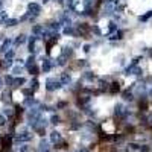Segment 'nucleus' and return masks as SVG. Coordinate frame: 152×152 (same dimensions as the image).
Returning <instances> with one entry per match:
<instances>
[{
  "label": "nucleus",
  "mask_w": 152,
  "mask_h": 152,
  "mask_svg": "<svg viewBox=\"0 0 152 152\" xmlns=\"http://www.w3.org/2000/svg\"><path fill=\"white\" fill-rule=\"evenodd\" d=\"M20 71H21L20 67H15V68H14V73H20Z\"/></svg>",
  "instance_id": "obj_33"
},
{
  "label": "nucleus",
  "mask_w": 152,
  "mask_h": 152,
  "mask_svg": "<svg viewBox=\"0 0 152 152\" xmlns=\"http://www.w3.org/2000/svg\"><path fill=\"white\" fill-rule=\"evenodd\" d=\"M23 84H24V79H23V78H17V79H14V82H12L14 87H20V85H23Z\"/></svg>",
  "instance_id": "obj_9"
},
{
  "label": "nucleus",
  "mask_w": 152,
  "mask_h": 152,
  "mask_svg": "<svg viewBox=\"0 0 152 152\" xmlns=\"http://www.w3.org/2000/svg\"><path fill=\"white\" fill-rule=\"evenodd\" d=\"M119 90H120V84H119V82H113L111 87H110V91H111V93H117Z\"/></svg>",
  "instance_id": "obj_6"
},
{
  "label": "nucleus",
  "mask_w": 152,
  "mask_h": 152,
  "mask_svg": "<svg viewBox=\"0 0 152 152\" xmlns=\"http://www.w3.org/2000/svg\"><path fill=\"white\" fill-rule=\"evenodd\" d=\"M62 84L59 81H55V79H49V81L46 82V88L49 91H53V90H56V88H59Z\"/></svg>",
  "instance_id": "obj_1"
},
{
  "label": "nucleus",
  "mask_w": 152,
  "mask_h": 152,
  "mask_svg": "<svg viewBox=\"0 0 152 152\" xmlns=\"http://www.w3.org/2000/svg\"><path fill=\"white\" fill-rule=\"evenodd\" d=\"M9 44H11V41H9V40H8V41H5V43H3V46H2V49H0V50H2V52H6V50H8V47H9Z\"/></svg>",
  "instance_id": "obj_14"
},
{
  "label": "nucleus",
  "mask_w": 152,
  "mask_h": 152,
  "mask_svg": "<svg viewBox=\"0 0 152 152\" xmlns=\"http://www.w3.org/2000/svg\"><path fill=\"white\" fill-rule=\"evenodd\" d=\"M29 70H31V73H32V75H37V71H38V70H37V67H35V66H32V67H31Z\"/></svg>",
  "instance_id": "obj_24"
},
{
  "label": "nucleus",
  "mask_w": 152,
  "mask_h": 152,
  "mask_svg": "<svg viewBox=\"0 0 152 152\" xmlns=\"http://www.w3.org/2000/svg\"><path fill=\"white\" fill-rule=\"evenodd\" d=\"M32 66H34V56H31V58H29V59H28V67H29V68H31V67H32Z\"/></svg>",
  "instance_id": "obj_22"
},
{
  "label": "nucleus",
  "mask_w": 152,
  "mask_h": 152,
  "mask_svg": "<svg viewBox=\"0 0 152 152\" xmlns=\"http://www.w3.org/2000/svg\"><path fill=\"white\" fill-rule=\"evenodd\" d=\"M50 140H52L53 143H56V141H59V140H61V134H59L58 131H53V132L50 134Z\"/></svg>",
  "instance_id": "obj_5"
},
{
  "label": "nucleus",
  "mask_w": 152,
  "mask_h": 152,
  "mask_svg": "<svg viewBox=\"0 0 152 152\" xmlns=\"http://www.w3.org/2000/svg\"><path fill=\"white\" fill-rule=\"evenodd\" d=\"M40 151H44V152H47V151H49V146H47V143L44 141V140L40 143Z\"/></svg>",
  "instance_id": "obj_12"
},
{
  "label": "nucleus",
  "mask_w": 152,
  "mask_h": 152,
  "mask_svg": "<svg viewBox=\"0 0 152 152\" xmlns=\"http://www.w3.org/2000/svg\"><path fill=\"white\" fill-rule=\"evenodd\" d=\"M62 53H64V56H70L71 53H73V50H71L70 47H66L64 50H62Z\"/></svg>",
  "instance_id": "obj_15"
},
{
  "label": "nucleus",
  "mask_w": 152,
  "mask_h": 152,
  "mask_svg": "<svg viewBox=\"0 0 152 152\" xmlns=\"http://www.w3.org/2000/svg\"><path fill=\"white\" fill-rule=\"evenodd\" d=\"M24 103H26V105H32V103H35V101H34V99H26Z\"/></svg>",
  "instance_id": "obj_28"
},
{
  "label": "nucleus",
  "mask_w": 152,
  "mask_h": 152,
  "mask_svg": "<svg viewBox=\"0 0 152 152\" xmlns=\"http://www.w3.org/2000/svg\"><path fill=\"white\" fill-rule=\"evenodd\" d=\"M29 11L32 12V14H35V15H37V14H40L41 12V6L38 5V3H29Z\"/></svg>",
  "instance_id": "obj_2"
},
{
  "label": "nucleus",
  "mask_w": 152,
  "mask_h": 152,
  "mask_svg": "<svg viewBox=\"0 0 152 152\" xmlns=\"http://www.w3.org/2000/svg\"><path fill=\"white\" fill-rule=\"evenodd\" d=\"M123 37V32H120V31H117V32H116V34H113L111 35V37L110 38H113V40H120Z\"/></svg>",
  "instance_id": "obj_10"
},
{
  "label": "nucleus",
  "mask_w": 152,
  "mask_h": 152,
  "mask_svg": "<svg viewBox=\"0 0 152 152\" xmlns=\"http://www.w3.org/2000/svg\"><path fill=\"white\" fill-rule=\"evenodd\" d=\"M38 87V82L37 81H32V88H37Z\"/></svg>",
  "instance_id": "obj_31"
},
{
  "label": "nucleus",
  "mask_w": 152,
  "mask_h": 152,
  "mask_svg": "<svg viewBox=\"0 0 152 152\" xmlns=\"http://www.w3.org/2000/svg\"><path fill=\"white\" fill-rule=\"evenodd\" d=\"M149 123H152V116H151V117H149Z\"/></svg>",
  "instance_id": "obj_35"
},
{
  "label": "nucleus",
  "mask_w": 152,
  "mask_h": 152,
  "mask_svg": "<svg viewBox=\"0 0 152 152\" xmlns=\"http://www.w3.org/2000/svg\"><path fill=\"white\" fill-rule=\"evenodd\" d=\"M0 6H2V2H0Z\"/></svg>",
  "instance_id": "obj_37"
},
{
  "label": "nucleus",
  "mask_w": 152,
  "mask_h": 152,
  "mask_svg": "<svg viewBox=\"0 0 152 152\" xmlns=\"http://www.w3.org/2000/svg\"><path fill=\"white\" fill-rule=\"evenodd\" d=\"M24 35H18V38H17L15 40V44H17V46H18V44H21V43H24Z\"/></svg>",
  "instance_id": "obj_13"
},
{
  "label": "nucleus",
  "mask_w": 152,
  "mask_h": 152,
  "mask_svg": "<svg viewBox=\"0 0 152 152\" xmlns=\"http://www.w3.org/2000/svg\"><path fill=\"white\" fill-rule=\"evenodd\" d=\"M3 125H5V117H3V116H0V126H3Z\"/></svg>",
  "instance_id": "obj_29"
},
{
  "label": "nucleus",
  "mask_w": 152,
  "mask_h": 152,
  "mask_svg": "<svg viewBox=\"0 0 152 152\" xmlns=\"http://www.w3.org/2000/svg\"><path fill=\"white\" fill-rule=\"evenodd\" d=\"M50 29H52V31H58V29H59V23H52V24H50Z\"/></svg>",
  "instance_id": "obj_20"
},
{
  "label": "nucleus",
  "mask_w": 152,
  "mask_h": 152,
  "mask_svg": "<svg viewBox=\"0 0 152 152\" xmlns=\"http://www.w3.org/2000/svg\"><path fill=\"white\" fill-rule=\"evenodd\" d=\"M50 67H52L50 59H44V62H43V70H44V71H49V70H50Z\"/></svg>",
  "instance_id": "obj_8"
},
{
  "label": "nucleus",
  "mask_w": 152,
  "mask_h": 152,
  "mask_svg": "<svg viewBox=\"0 0 152 152\" xmlns=\"http://www.w3.org/2000/svg\"><path fill=\"white\" fill-rule=\"evenodd\" d=\"M123 108H122V105H117V106H116V114H117V116H120V114H123V111H122Z\"/></svg>",
  "instance_id": "obj_19"
},
{
  "label": "nucleus",
  "mask_w": 152,
  "mask_h": 152,
  "mask_svg": "<svg viewBox=\"0 0 152 152\" xmlns=\"http://www.w3.org/2000/svg\"><path fill=\"white\" fill-rule=\"evenodd\" d=\"M5 23H6V26H15V24H17V20H12V18H11V20H6Z\"/></svg>",
  "instance_id": "obj_18"
},
{
  "label": "nucleus",
  "mask_w": 152,
  "mask_h": 152,
  "mask_svg": "<svg viewBox=\"0 0 152 152\" xmlns=\"http://www.w3.org/2000/svg\"><path fill=\"white\" fill-rule=\"evenodd\" d=\"M129 148H131L132 151H137V149H140V148H138V145H134V143H131V145H129Z\"/></svg>",
  "instance_id": "obj_25"
},
{
  "label": "nucleus",
  "mask_w": 152,
  "mask_h": 152,
  "mask_svg": "<svg viewBox=\"0 0 152 152\" xmlns=\"http://www.w3.org/2000/svg\"><path fill=\"white\" fill-rule=\"evenodd\" d=\"M58 106H59V108H62V106H66V102H59V103H58Z\"/></svg>",
  "instance_id": "obj_34"
},
{
  "label": "nucleus",
  "mask_w": 152,
  "mask_h": 152,
  "mask_svg": "<svg viewBox=\"0 0 152 152\" xmlns=\"http://www.w3.org/2000/svg\"><path fill=\"white\" fill-rule=\"evenodd\" d=\"M126 73H128V75H129V73H131V75H140V73H141V70H140L138 67L131 66V67H128V68H126Z\"/></svg>",
  "instance_id": "obj_3"
},
{
  "label": "nucleus",
  "mask_w": 152,
  "mask_h": 152,
  "mask_svg": "<svg viewBox=\"0 0 152 152\" xmlns=\"http://www.w3.org/2000/svg\"><path fill=\"white\" fill-rule=\"evenodd\" d=\"M61 84H68L70 82V75H67V73H62L61 75V81H59Z\"/></svg>",
  "instance_id": "obj_7"
},
{
  "label": "nucleus",
  "mask_w": 152,
  "mask_h": 152,
  "mask_svg": "<svg viewBox=\"0 0 152 152\" xmlns=\"http://www.w3.org/2000/svg\"><path fill=\"white\" fill-rule=\"evenodd\" d=\"M123 99H126V101H132V94L129 91H125L123 93Z\"/></svg>",
  "instance_id": "obj_16"
},
{
  "label": "nucleus",
  "mask_w": 152,
  "mask_h": 152,
  "mask_svg": "<svg viewBox=\"0 0 152 152\" xmlns=\"http://www.w3.org/2000/svg\"><path fill=\"white\" fill-rule=\"evenodd\" d=\"M46 2H49V0H44V3H46Z\"/></svg>",
  "instance_id": "obj_36"
},
{
  "label": "nucleus",
  "mask_w": 152,
  "mask_h": 152,
  "mask_svg": "<svg viewBox=\"0 0 152 152\" xmlns=\"http://www.w3.org/2000/svg\"><path fill=\"white\" fill-rule=\"evenodd\" d=\"M24 94H26V96H31V94H32V90H24Z\"/></svg>",
  "instance_id": "obj_32"
},
{
  "label": "nucleus",
  "mask_w": 152,
  "mask_h": 152,
  "mask_svg": "<svg viewBox=\"0 0 152 152\" xmlns=\"http://www.w3.org/2000/svg\"><path fill=\"white\" fill-rule=\"evenodd\" d=\"M85 76H87V78H88V79H93V78H94V75H91V73H90V71H88V73H87V75H85Z\"/></svg>",
  "instance_id": "obj_30"
},
{
  "label": "nucleus",
  "mask_w": 152,
  "mask_h": 152,
  "mask_svg": "<svg viewBox=\"0 0 152 152\" xmlns=\"http://www.w3.org/2000/svg\"><path fill=\"white\" fill-rule=\"evenodd\" d=\"M31 138H32V135H31L29 132H23V134H20V135L17 137V140H18V141H28V140H31Z\"/></svg>",
  "instance_id": "obj_4"
},
{
  "label": "nucleus",
  "mask_w": 152,
  "mask_h": 152,
  "mask_svg": "<svg viewBox=\"0 0 152 152\" xmlns=\"http://www.w3.org/2000/svg\"><path fill=\"white\" fill-rule=\"evenodd\" d=\"M59 2H62V0H59Z\"/></svg>",
  "instance_id": "obj_38"
},
{
  "label": "nucleus",
  "mask_w": 152,
  "mask_h": 152,
  "mask_svg": "<svg viewBox=\"0 0 152 152\" xmlns=\"http://www.w3.org/2000/svg\"><path fill=\"white\" fill-rule=\"evenodd\" d=\"M151 15H152V12H149V14H146V15H143V17H140V20H143V21H145V20H148V18H149Z\"/></svg>",
  "instance_id": "obj_23"
},
{
  "label": "nucleus",
  "mask_w": 152,
  "mask_h": 152,
  "mask_svg": "<svg viewBox=\"0 0 152 152\" xmlns=\"http://www.w3.org/2000/svg\"><path fill=\"white\" fill-rule=\"evenodd\" d=\"M50 120H52V123H55V125H56V123H59V117H58V116H52V119H50Z\"/></svg>",
  "instance_id": "obj_21"
},
{
  "label": "nucleus",
  "mask_w": 152,
  "mask_h": 152,
  "mask_svg": "<svg viewBox=\"0 0 152 152\" xmlns=\"http://www.w3.org/2000/svg\"><path fill=\"white\" fill-rule=\"evenodd\" d=\"M34 34H41L43 32V28H41V26H34Z\"/></svg>",
  "instance_id": "obj_17"
},
{
  "label": "nucleus",
  "mask_w": 152,
  "mask_h": 152,
  "mask_svg": "<svg viewBox=\"0 0 152 152\" xmlns=\"http://www.w3.org/2000/svg\"><path fill=\"white\" fill-rule=\"evenodd\" d=\"M64 32H66L67 35H68V34H73V29H71L70 26H68V28H66V29H64Z\"/></svg>",
  "instance_id": "obj_26"
},
{
  "label": "nucleus",
  "mask_w": 152,
  "mask_h": 152,
  "mask_svg": "<svg viewBox=\"0 0 152 152\" xmlns=\"http://www.w3.org/2000/svg\"><path fill=\"white\" fill-rule=\"evenodd\" d=\"M58 61H59L58 64H61V66H64V64H66V58H64V56H62V58H59Z\"/></svg>",
  "instance_id": "obj_27"
},
{
  "label": "nucleus",
  "mask_w": 152,
  "mask_h": 152,
  "mask_svg": "<svg viewBox=\"0 0 152 152\" xmlns=\"http://www.w3.org/2000/svg\"><path fill=\"white\" fill-rule=\"evenodd\" d=\"M88 29H90V28H88L85 23H81V24H79V31H81L82 34H87V32H88Z\"/></svg>",
  "instance_id": "obj_11"
}]
</instances>
